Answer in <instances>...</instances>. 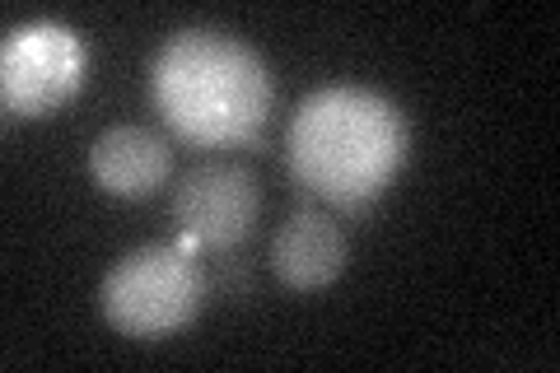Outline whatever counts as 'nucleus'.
<instances>
[{"label": "nucleus", "instance_id": "39448f33", "mask_svg": "<svg viewBox=\"0 0 560 373\" xmlns=\"http://www.w3.org/2000/svg\"><path fill=\"white\" fill-rule=\"evenodd\" d=\"M261 215V187L257 173L234 164V159H210L183 173L173 191V224L178 234L197 238L201 253H230L257 229Z\"/></svg>", "mask_w": 560, "mask_h": 373}, {"label": "nucleus", "instance_id": "f03ea898", "mask_svg": "<svg viewBox=\"0 0 560 373\" xmlns=\"http://www.w3.org/2000/svg\"><path fill=\"white\" fill-rule=\"evenodd\" d=\"M160 117L191 145H248L267 127L276 89L261 57L215 28H187L154 57Z\"/></svg>", "mask_w": 560, "mask_h": 373}, {"label": "nucleus", "instance_id": "20e7f679", "mask_svg": "<svg viewBox=\"0 0 560 373\" xmlns=\"http://www.w3.org/2000/svg\"><path fill=\"white\" fill-rule=\"evenodd\" d=\"M90 47L70 24L38 20L14 28L0 47V98L10 117H47L80 94Z\"/></svg>", "mask_w": 560, "mask_h": 373}, {"label": "nucleus", "instance_id": "0eeeda50", "mask_svg": "<svg viewBox=\"0 0 560 373\" xmlns=\"http://www.w3.org/2000/svg\"><path fill=\"white\" fill-rule=\"evenodd\" d=\"M271 271L290 290H323L346 271V234L318 206H300L271 238Z\"/></svg>", "mask_w": 560, "mask_h": 373}, {"label": "nucleus", "instance_id": "7ed1b4c3", "mask_svg": "<svg viewBox=\"0 0 560 373\" xmlns=\"http://www.w3.org/2000/svg\"><path fill=\"white\" fill-rule=\"evenodd\" d=\"M98 308L131 341H164L197 323L206 308V276L178 243H145L113 261L98 285Z\"/></svg>", "mask_w": 560, "mask_h": 373}, {"label": "nucleus", "instance_id": "423d86ee", "mask_svg": "<svg viewBox=\"0 0 560 373\" xmlns=\"http://www.w3.org/2000/svg\"><path fill=\"white\" fill-rule=\"evenodd\" d=\"M173 154L154 131L136 127V121H117V127L98 131L90 145V177L117 201H145L168 183Z\"/></svg>", "mask_w": 560, "mask_h": 373}, {"label": "nucleus", "instance_id": "f257e3e1", "mask_svg": "<svg viewBox=\"0 0 560 373\" xmlns=\"http://www.w3.org/2000/svg\"><path fill=\"white\" fill-rule=\"evenodd\" d=\"M285 150L308 191L341 210H364L407 164L411 136L393 98L360 84H327L300 103Z\"/></svg>", "mask_w": 560, "mask_h": 373}]
</instances>
